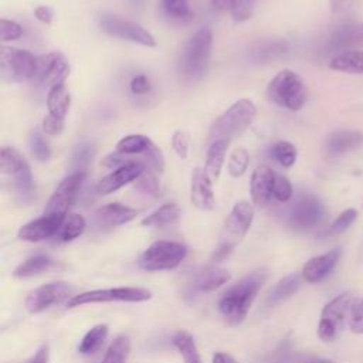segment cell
I'll return each instance as SVG.
<instances>
[{
  "instance_id": "obj_1",
  "label": "cell",
  "mask_w": 363,
  "mask_h": 363,
  "mask_svg": "<svg viewBox=\"0 0 363 363\" xmlns=\"http://www.w3.org/2000/svg\"><path fill=\"white\" fill-rule=\"evenodd\" d=\"M265 279V269H255L231 285L220 296L218 311L227 325L238 326L245 319Z\"/></svg>"
},
{
  "instance_id": "obj_2",
  "label": "cell",
  "mask_w": 363,
  "mask_h": 363,
  "mask_svg": "<svg viewBox=\"0 0 363 363\" xmlns=\"http://www.w3.org/2000/svg\"><path fill=\"white\" fill-rule=\"evenodd\" d=\"M254 220V208L248 201H238L234 204L231 213L223 225L218 245L213 254V261L220 262L227 258L231 251L241 242Z\"/></svg>"
},
{
  "instance_id": "obj_3",
  "label": "cell",
  "mask_w": 363,
  "mask_h": 363,
  "mask_svg": "<svg viewBox=\"0 0 363 363\" xmlns=\"http://www.w3.org/2000/svg\"><path fill=\"white\" fill-rule=\"evenodd\" d=\"M257 106L250 99H238L227 111H224L211 125L208 140H230L244 132L254 121Z\"/></svg>"
},
{
  "instance_id": "obj_4",
  "label": "cell",
  "mask_w": 363,
  "mask_h": 363,
  "mask_svg": "<svg viewBox=\"0 0 363 363\" xmlns=\"http://www.w3.org/2000/svg\"><path fill=\"white\" fill-rule=\"evenodd\" d=\"M213 45L210 28H200L184 45L180 58V72L189 81L200 79L208 67Z\"/></svg>"
},
{
  "instance_id": "obj_5",
  "label": "cell",
  "mask_w": 363,
  "mask_h": 363,
  "mask_svg": "<svg viewBox=\"0 0 363 363\" xmlns=\"http://www.w3.org/2000/svg\"><path fill=\"white\" fill-rule=\"evenodd\" d=\"M267 92L272 102L289 111H299L308 99L303 79L291 69L279 71L268 84Z\"/></svg>"
},
{
  "instance_id": "obj_6",
  "label": "cell",
  "mask_w": 363,
  "mask_h": 363,
  "mask_svg": "<svg viewBox=\"0 0 363 363\" xmlns=\"http://www.w3.org/2000/svg\"><path fill=\"white\" fill-rule=\"evenodd\" d=\"M187 247L177 241L159 240L150 244L139 257L138 265L145 271L173 269L186 258Z\"/></svg>"
},
{
  "instance_id": "obj_7",
  "label": "cell",
  "mask_w": 363,
  "mask_h": 363,
  "mask_svg": "<svg viewBox=\"0 0 363 363\" xmlns=\"http://www.w3.org/2000/svg\"><path fill=\"white\" fill-rule=\"evenodd\" d=\"M353 302L354 298L350 292H342L323 306L318 325V336L322 342H333L337 339L345 328Z\"/></svg>"
},
{
  "instance_id": "obj_8",
  "label": "cell",
  "mask_w": 363,
  "mask_h": 363,
  "mask_svg": "<svg viewBox=\"0 0 363 363\" xmlns=\"http://www.w3.org/2000/svg\"><path fill=\"white\" fill-rule=\"evenodd\" d=\"M37 71V57L31 52L14 47L0 48V74L10 82H23L34 78Z\"/></svg>"
},
{
  "instance_id": "obj_9",
  "label": "cell",
  "mask_w": 363,
  "mask_h": 363,
  "mask_svg": "<svg viewBox=\"0 0 363 363\" xmlns=\"http://www.w3.org/2000/svg\"><path fill=\"white\" fill-rule=\"evenodd\" d=\"M152 298V292L145 288L135 286H121V288H106V289H92L78 295H74L67 302V309L82 306L85 303L98 302H145Z\"/></svg>"
},
{
  "instance_id": "obj_10",
  "label": "cell",
  "mask_w": 363,
  "mask_h": 363,
  "mask_svg": "<svg viewBox=\"0 0 363 363\" xmlns=\"http://www.w3.org/2000/svg\"><path fill=\"white\" fill-rule=\"evenodd\" d=\"M325 217L322 201L312 194L299 196L288 213V224L301 231L315 228Z\"/></svg>"
},
{
  "instance_id": "obj_11",
  "label": "cell",
  "mask_w": 363,
  "mask_h": 363,
  "mask_svg": "<svg viewBox=\"0 0 363 363\" xmlns=\"http://www.w3.org/2000/svg\"><path fill=\"white\" fill-rule=\"evenodd\" d=\"M99 26L102 28V31H105L106 34L112 35V37H118L122 40H128L145 47H155L156 45V40L155 37L145 30L142 26L129 21V20H123L119 18L118 16L113 14H102L99 18Z\"/></svg>"
},
{
  "instance_id": "obj_12",
  "label": "cell",
  "mask_w": 363,
  "mask_h": 363,
  "mask_svg": "<svg viewBox=\"0 0 363 363\" xmlns=\"http://www.w3.org/2000/svg\"><path fill=\"white\" fill-rule=\"evenodd\" d=\"M86 177V172H74L69 173L61 183L57 186L54 193L51 194L44 214H60L67 216V211L75 201V197Z\"/></svg>"
},
{
  "instance_id": "obj_13",
  "label": "cell",
  "mask_w": 363,
  "mask_h": 363,
  "mask_svg": "<svg viewBox=\"0 0 363 363\" xmlns=\"http://www.w3.org/2000/svg\"><path fill=\"white\" fill-rule=\"evenodd\" d=\"M72 286L68 282H50L31 291L26 298V309L30 313H40L55 303L71 296Z\"/></svg>"
},
{
  "instance_id": "obj_14",
  "label": "cell",
  "mask_w": 363,
  "mask_h": 363,
  "mask_svg": "<svg viewBox=\"0 0 363 363\" xmlns=\"http://www.w3.org/2000/svg\"><path fill=\"white\" fill-rule=\"evenodd\" d=\"M69 74V65L62 54L50 52L37 57V71L34 79L44 88L51 89L55 85L64 84Z\"/></svg>"
},
{
  "instance_id": "obj_15",
  "label": "cell",
  "mask_w": 363,
  "mask_h": 363,
  "mask_svg": "<svg viewBox=\"0 0 363 363\" xmlns=\"http://www.w3.org/2000/svg\"><path fill=\"white\" fill-rule=\"evenodd\" d=\"M64 221H65V216L43 214L41 217L20 227L17 237L23 241H30V242L43 241L60 233Z\"/></svg>"
},
{
  "instance_id": "obj_16",
  "label": "cell",
  "mask_w": 363,
  "mask_h": 363,
  "mask_svg": "<svg viewBox=\"0 0 363 363\" xmlns=\"http://www.w3.org/2000/svg\"><path fill=\"white\" fill-rule=\"evenodd\" d=\"M340 257H342L340 247H335L325 254L312 257L311 259L306 261V264L302 268V272H301L302 279L306 281L308 284L322 282L332 274V271L337 265Z\"/></svg>"
},
{
  "instance_id": "obj_17",
  "label": "cell",
  "mask_w": 363,
  "mask_h": 363,
  "mask_svg": "<svg viewBox=\"0 0 363 363\" xmlns=\"http://www.w3.org/2000/svg\"><path fill=\"white\" fill-rule=\"evenodd\" d=\"M230 281L227 269L217 265H207L193 271L187 281L190 292H211Z\"/></svg>"
},
{
  "instance_id": "obj_18",
  "label": "cell",
  "mask_w": 363,
  "mask_h": 363,
  "mask_svg": "<svg viewBox=\"0 0 363 363\" xmlns=\"http://www.w3.org/2000/svg\"><path fill=\"white\" fill-rule=\"evenodd\" d=\"M146 169V164L142 160H133L129 162L116 170H113L111 174L104 177L98 184H96V191L99 194H109L121 189L122 186L135 182Z\"/></svg>"
},
{
  "instance_id": "obj_19",
  "label": "cell",
  "mask_w": 363,
  "mask_h": 363,
  "mask_svg": "<svg viewBox=\"0 0 363 363\" xmlns=\"http://www.w3.org/2000/svg\"><path fill=\"white\" fill-rule=\"evenodd\" d=\"M213 180L204 169L196 167L191 172L190 180V200L194 207L201 211H210L216 206V197L213 191Z\"/></svg>"
},
{
  "instance_id": "obj_20",
  "label": "cell",
  "mask_w": 363,
  "mask_h": 363,
  "mask_svg": "<svg viewBox=\"0 0 363 363\" xmlns=\"http://www.w3.org/2000/svg\"><path fill=\"white\" fill-rule=\"evenodd\" d=\"M275 172L265 164L257 166L251 174V197L257 207H265L272 196Z\"/></svg>"
},
{
  "instance_id": "obj_21",
  "label": "cell",
  "mask_w": 363,
  "mask_h": 363,
  "mask_svg": "<svg viewBox=\"0 0 363 363\" xmlns=\"http://www.w3.org/2000/svg\"><path fill=\"white\" fill-rule=\"evenodd\" d=\"M139 211L121 203H109L98 208L96 221L105 227H116L133 220Z\"/></svg>"
},
{
  "instance_id": "obj_22",
  "label": "cell",
  "mask_w": 363,
  "mask_h": 363,
  "mask_svg": "<svg viewBox=\"0 0 363 363\" xmlns=\"http://www.w3.org/2000/svg\"><path fill=\"white\" fill-rule=\"evenodd\" d=\"M363 145V132L359 130H337L328 136L325 147L329 155L337 156L350 152Z\"/></svg>"
},
{
  "instance_id": "obj_23",
  "label": "cell",
  "mask_w": 363,
  "mask_h": 363,
  "mask_svg": "<svg viewBox=\"0 0 363 363\" xmlns=\"http://www.w3.org/2000/svg\"><path fill=\"white\" fill-rule=\"evenodd\" d=\"M301 281H302V275H299V274H289V275L284 277L282 279H279L275 284V286L269 291V294L267 296V305L275 306V305L281 303L282 301L288 299L289 296H292L299 289Z\"/></svg>"
},
{
  "instance_id": "obj_24",
  "label": "cell",
  "mask_w": 363,
  "mask_h": 363,
  "mask_svg": "<svg viewBox=\"0 0 363 363\" xmlns=\"http://www.w3.org/2000/svg\"><path fill=\"white\" fill-rule=\"evenodd\" d=\"M329 68L347 74H363V50H349L329 61Z\"/></svg>"
},
{
  "instance_id": "obj_25",
  "label": "cell",
  "mask_w": 363,
  "mask_h": 363,
  "mask_svg": "<svg viewBox=\"0 0 363 363\" xmlns=\"http://www.w3.org/2000/svg\"><path fill=\"white\" fill-rule=\"evenodd\" d=\"M69 105H71V96L65 88V84H60L48 89L47 108L50 115L64 121L68 113Z\"/></svg>"
},
{
  "instance_id": "obj_26",
  "label": "cell",
  "mask_w": 363,
  "mask_h": 363,
  "mask_svg": "<svg viewBox=\"0 0 363 363\" xmlns=\"http://www.w3.org/2000/svg\"><path fill=\"white\" fill-rule=\"evenodd\" d=\"M180 217V208L176 203H166L160 206L156 211L149 214L142 220V225L155 227V228H164L170 227L177 223Z\"/></svg>"
},
{
  "instance_id": "obj_27",
  "label": "cell",
  "mask_w": 363,
  "mask_h": 363,
  "mask_svg": "<svg viewBox=\"0 0 363 363\" xmlns=\"http://www.w3.org/2000/svg\"><path fill=\"white\" fill-rule=\"evenodd\" d=\"M228 142L230 140H216L210 143V147L206 156L204 170L211 180H217L221 173V169L225 160V153L228 149Z\"/></svg>"
},
{
  "instance_id": "obj_28",
  "label": "cell",
  "mask_w": 363,
  "mask_h": 363,
  "mask_svg": "<svg viewBox=\"0 0 363 363\" xmlns=\"http://www.w3.org/2000/svg\"><path fill=\"white\" fill-rule=\"evenodd\" d=\"M54 265H55V261L52 258H50L48 255H44V254H38V255L30 257L26 261H23L14 269L13 275L17 278H30V277H35V275L50 271L51 268H54Z\"/></svg>"
},
{
  "instance_id": "obj_29",
  "label": "cell",
  "mask_w": 363,
  "mask_h": 363,
  "mask_svg": "<svg viewBox=\"0 0 363 363\" xmlns=\"http://www.w3.org/2000/svg\"><path fill=\"white\" fill-rule=\"evenodd\" d=\"M28 166L24 156L14 147L3 146L0 150V172L3 174H10L13 177L18 176Z\"/></svg>"
},
{
  "instance_id": "obj_30",
  "label": "cell",
  "mask_w": 363,
  "mask_h": 363,
  "mask_svg": "<svg viewBox=\"0 0 363 363\" xmlns=\"http://www.w3.org/2000/svg\"><path fill=\"white\" fill-rule=\"evenodd\" d=\"M108 330L109 329H108L106 323H99V325H95L94 328H91L82 337V340L78 346V352L81 354L96 353L102 347V345L108 336Z\"/></svg>"
},
{
  "instance_id": "obj_31",
  "label": "cell",
  "mask_w": 363,
  "mask_h": 363,
  "mask_svg": "<svg viewBox=\"0 0 363 363\" xmlns=\"http://www.w3.org/2000/svg\"><path fill=\"white\" fill-rule=\"evenodd\" d=\"M173 345L180 353L183 363H201L196 342L193 336L186 330H179L173 336Z\"/></svg>"
},
{
  "instance_id": "obj_32",
  "label": "cell",
  "mask_w": 363,
  "mask_h": 363,
  "mask_svg": "<svg viewBox=\"0 0 363 363\" xmlns=\"http://www.w3.org/2000/svg\"><path fill=\"white\" fill-rule=\"evenodd\" d=\"M153 142L143 135H128L122 138L116 143V152L125 155H140L143 159V153L150 147ZM145 162V160H143Z\"/></svg>"
},
{
  "instance_id": "obj_33",
  "label": "cell",
  "mask_w": 363,
  "mask_h": 363,
  "mask_svg": "<svg viewBox=\"0 0 363 363\" xmlns=\"http://www.w3.org/2000/svg\"><path fill=\"white\" fill-rule=\"evenodd\" d=\"M130 352V340L126 335H118L109 345L102 363H125Z\"/></svg>"
},
{
  "instance_id": "obj_34",
  "label": "cell",
  "mask_w": 363,
  "mask_h": 363,
  "mask_svg": "<svg viewBox=\"0 0 363 363\" xmlns=\"http://www.w3.org/2000/svg\"><path fill=\"white\" fill-rule=\"evenodd\" d=\"M160 6L164 14L176 21H190L194 16L190 10L189 0H160Z\"/></svg>"
},
{
  "instance_id": "obj_35",
  "label": "cell",
  "mask_w": 363,
  "mask_h": 363,
  "mask_svg": "<svg viewBox=\"0 0 363 363\" xmlns=\"http://www.w3.org/2000/svg\"><path fill=\"white\" fill-rule=\"evenodd\" d=\"M135 183V189L138 191H140L142 194L150 197V199H159L162 196V189H160V183L157 182L156 176H153V173L150 172L149 167H146L143 170V173L133 182Z\"/></svg>"
},
{
  "instance_id": "obj_36",
  "label": "cell",
  "mask_w": 363,
  "mask_h": 363,
  "mask_svg": "<svg viewBox=\"0 0 363 363\" xmlns=\"http://www.w3.org/2000/svg\"><path fill=\"white\" fill-rule=\"evenodd\" d=\"M95 155V146L89 142H81L72 152L71 157V170L74 172H86L85 167L92 162Z\"/></svg>"
},
{
  "instance_id": "obj_37",
  "label": "cell",
  "mask_w": 363,
  "mask_h": 363,
  "mask_svg": "<svg viewBox=\"0 0 363 363\" xmlns=\"http://www.w3.org/2000/svg\"><path fill=\"white\" fill-rule=\"evenodd\" d=\"M86 227L85 218L81 214H71L62 224L60 230V240L62 242H69L78 238Z\"/></svg>"
},
{
  "instance_id": "obj_38",
  "label": "cell",
  "mask_w": 363,
  "mask_h": 363,
  "mask_svg": "<svg viewBox=\"0 0 363 363\" xmlns=\"http://www.w3.org/2000/svg\"><path fill=\"white\" fill-rule=\"evenodd\" d=\"M271 156L282 166L291 167L296 162V147L286 140H278L271 147Z\"/></svg>"
},
{
  "instance_id": "obj_39",
  "label": "cell",
  "mask_w": 363,
  "mask_h": 363,
  "mask_svg": "<svg viewBox=\"0 0 363 363\" xmlns=\"http://www.w3.org/2000/svg\"><path fill=\"white\" fill-rule=\"evenodd\" d=\"M335 43L339 45H363V24L347 26L336 33Z\"/></svg>"
},
{
  "instance_id": "obj_40",
  "label": "cell",
  "mask_w": 363,
  "mask_h": 363,
  "mask_svg": "<svg viewBox=\"0 0 363 363\" xmlns=\"http://www.w3.org/2000/svg\"><path fill=\"white\" fill-rule=\"evenodd\" d=\"M250 163V155L247 149L237 147L228 159V173L233 177H240L245 173Z\"/></svg>"
},
{
  "instance_id": "obj_41",
  "label": "cell",
  "mask_w": 363,
  "mask_h": 363,
  "mask_svg": "<svg viewBox=\"0 0 363 363\" xmlns=\"http://www.w3.org/2000/svg\"><path fill=\"white\" fill-rule=\"evenodd\" d=\"M30 149L33 156L40 162H47L51 157V149L47 139L41 132L34 130L30 133Z\"/></svg>"
},
{
  "instance_id": "obj_42",
  "label": "cell",
  "mask_w": 363,
  "mask_h": 363,
  "mask_svg": "<svg viewBox=\"0 0 363 363\" xmlns=\"http://www.w3.org/2000/svg\"><path fill=\"white\" fill-rule=\"evenodd\" d=\"M357 218V210L356 208H346L343 210L336 218L335 221L330 224V227L328 228V234L329 235H336L340 234L343 231H346Z\"/></svg>"
},
{
  "instance_id": "obj_43",
  "label": "cell",
  "mask_w": 363,
  "mask_h": 363,
  "mask_svg": "<svg viewBox=\"0 0 363 363\" xmlns=\"http://www.w3.org/2000/svg\"><path fill=\"white\" fill-rule=\"evenodd\" d=\"M272 196L281 203H285V201L291 200V197H292V184L285 176L275 173Z\"/></svg>"
},
{
  "instance_id": "obj_44",
  "label": "cell",
  "mask_w": 363,
  "mask_h": 363,
  "mask_svg": "<svg viewBox=\"0 0 363 363\" xmlns=\"http://www.w3.org/2000/svg\"><path fill=\"white\" fill-rule=\"evenodd\" d=\"M257 0H234L231 7V16L235 21L241 23L251 18Z\"/></svg>"
},
{
  "instance_id": "obj_45",
  "label": "cell",
  "mask_w": 363,
  "mask_h": 363,
  "mask_svg": "<svg viewBox=\"0 0 363 363\" xmlns=\"http://www.w3.org/2000/svg\"><path fill=\"white\" fill-rule=\"evenodd\" d=\"M349 315H350V318H349L350 332L363 335V298L354 299Z\"/></svg>"
},
{
  "instance_id": "obj_46",
  "label": "cell",
  "mask_w": 363,
  "mask_h": 363,
  "mask_svg": "<svg viewBox=\"0 0 363 363\" xmlns=\"http://www.w3.org/2000/svg\"><path fill=\"white\" fill-rule=\"evenodd\" d=\"M21 34H23V27L18 23L7 18L0 20V40L3 43L10 40H17L21 37Z\"/></svg>"
},
{
  "instance_id": "obj_47",
  "label": "cell",
  "mask_w": 363,
  "mask_h": 363,
  "mask_svg": "<svg viewBox=\"0 0 363 363\" xmlns=\"http://www.w3.org/2000/svg\"><path fill=\"white\" fill-rule=\"evenodd\" d=\"M172 146L179 157H182V159L187 157L189 135L184 130H176L172 136Z\"/></svg>"
},
{
  "instance_id": "obj_48",
  "label": "cell",
  "mask_w": 363,
  "mask_h": 363,
  "mask_svg": "<svg viewBox=\"0 0 363 363\" xmlns=\"http://www.w3.org/2000/svg\"><path fill=\"white\" fill-rule=\"evenodd\" d=\"M41 129L47 135H58L64 129V121H61V119H58V118H55V116L48 113L43 119Z\"/></svg>"
},
{
  "instance_id": "obj_49",
  "label": "cell",
  "mask_w": 363,
  "mask_h": 363,
  "mask_svg": "<svg viewBox=\"0 0 363 363\" xmlns=\"http://www.w3.org/2000/svg\"><path fill=\"white\" fill-rule=\"evenodd\" d=\"M130 91L135 95H145L150 91V84L145 75H138L130 81Z\"/></svg>"
},
{
  "instance_id": "obj_50",
  "label": "cell",
  "mask_w": 363,
  "mask_h": 363,
  "mask_svg": "<svg viewBox=\"0 0 363 363\" xmlns=\"http://www.w3.org/2000/svg\"><path fill=\"white\" fill-rule=\"evenodd\" d=\"M356 0H329V6L333 14H343L346 13Z\"/></svg>"
},
{
  "instance_id": "obj_51",
  "label": "cell",
  "mask_w": 363,
  "mask_h": 363,
  "mask_svg": "<svg viewBox=\"0 0 363 363\" xmlns=\"http://www.w3.org/2000/svg\"><path fill=\"white\" fill-rule=\"evenodd\" d=\"M34 16L37 17V20H40V21L44 23V24H51V21H52V11H51V9L47 7V6H38V7H35Z\"/></svg>"
},
{
  "instance_id": "obj_52",
  "label": "cell",
  "mask_w": 363,
  "mask_h": 363,
  "mask_svg": "<svg viewBox=\"0 0 363 363\" xmlns=\"http://www.w3.org/2000/svg\"><path fill=\"white\" fill-rule=\"evenodd\" d=\"M48 354H50L48 345H43L35 352V354L31 359H28L26 363H48Z\"/></svg>"
},
{
  "instance_id": "obj_53",
  "label": "cell",
  "mask_w": 363,
  "mask_h": 363,
  "mask_svg": "<svg viewBox=\"0 0 363 363\" xmlns=\"http://www.w3.org/2000/svg\"><path fill=\"white\" fill-rule=\"evenodd\" d=\"M213 363H237V362L230 354H227L224 352H217L213 356Z\"/></svg>"
},
{
  "instance_id": "obj_54",
  "label": "cell",
  "mask_w": 363,
  "mask_h": 363,
  "mask_svg": "<svg viewBox=\"0 0 363 363\" xmlns=\"http://www.w3.org/2000/svg\"><path fill=\"white\" fill-rule=\"evenodd\" d=\"M234 0H211V4L220 10H231Z\"/></svg>"
},
{
  "instance_id": "obj_55",
  "label": "cell",
  "mask_w": 363,
  "mask_h": 363,
  "mask_svg": "<svg viewBox=\"0 0 363 363\" xmlns=\"http://www.w3.org/2000/svg\"><path fill=\"white\" fill-rule=\"evenodd\" d=\"M129 1L133 9H142V6H143V0H129Z\"/></svg>"
},
{
  "instance_id": "obj_56",
  "label": "cell",
  "mask_w": 363,
  "mask_h": 363,
  "mask_svg": "<svg viewBox=\"0 0 363 363\" xmlns=\"http://www.w3.org/2000/svg\"><path fill=\"white\" fill-rule=\"evenodd\" d=\"M311 363H336V362H333L330 359H313Z\"/></svg>"
}]
</instances>
